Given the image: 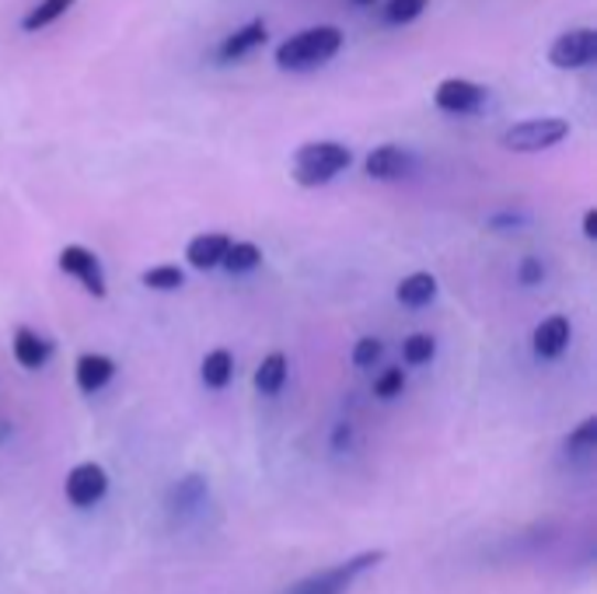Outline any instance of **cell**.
Returning a JSON list of instances; mask_svg holds the SVG:
<instances>
[{
	"instance_id": "cell-14",
	"label": "cell",
	"mask_w": 597,
	"mask_h": 594,
	"mask_svg": "<svg viewBox=\"0 0 597 594\" xmlns=\"http://www.w3.org/2000/svg\"><path fill=\"white\" fill-rule=\"evenodd\" d=\"M112 375H116V360L106 357V354H85L74 367L77 388H80V392H88V396L101 392V388L112 381Z\"/></svg>"
},
{
	"instance_id": "cell-25",
	"label": "cell",
	"mask_w": 597,
	"mask_h": 594,
	"mask_svg": "<svg viewBox=\"0 0 597 594\" xmlns=\"http://www.w3.org/2000/svg\"><path fill=\"white\" fill-rule=\"evenodd\" d=\"M402 388H405L402 367H388V371L375 381V396L378 399H395V396H402Z\"/></svg>"
},
{
	"instance_id": "cell-15",
	"label": "cell",
	"mask_w": 597,
	"mask_h": 594,
	"mask_svg": "<svg viewBox=\"0 0 597 594\" xmlns=\"http://www.w3.org/2000/svg\"><path fill=\"white\" fill-rule=\"evenodd\" d=\"M395 298L405 304V309H426V304L437 298V277L434 273H409L395 287Z\"/></svg>"
},
{
	"instance_id": "cell-26",
	"label": "cell",
	"mask_w": 597,
	"mask_h": 594,
	"mask_svg": "<svg viewBox=\"0 0 597 594\" xmlns=\"http://www.w3.org/2000/svg\"><path fill=\"white\" fill-rule=\"evenodd\" d=\"M381 354H384V343L375 339V336H363V339H357V346H354V364H357V367H375V364L381 360Z\"/></svg>"
},
{
	"instance_id": "cell-16",
	"label": "cell",
	"mask_w": 597,
	"mask_h": 594,
	"mask_svg": "<svg viewBox=\"0 0 597 594\" xmlns=\"http://www.w3.org/2000/svg\"><path fill=\"white\" fill-rule=\"evenodd\" d=\"M199 375H203V385L207 388H228L231 378H235V357L231 350H210L207 357H203V367H199Z\"/></svg>"
},
{
	"instance_id": "cell-2",
	"label": "cell",
	"mask_w": 597,
	"mask_h": 594,
	"mask_svg": "<svg viewBox=\"0 0 597 594\" xmlns=\"http://www.w3.org/2000/svg\"><path fill=\"white\" fill-rule=\"evenodd\" d=\"M354 165V151L346 148V143H336V140H312L297 148L294 154V182L304 190H318V186H328L339 172H346Z\"/></svg>"
},
{
	"instance_id": "cell-19",
	"label": "cell",
	"mask_w": 597,
	"mask_h": 594,
	"mask_svg": "<svg viewBox=\"0 0 597 594\" xmlns=\"http://www.w3.org/2000/svg\"><path fill=\"white\" fill-rule=\"evenodd\" d=\"M224 270H228L231 277H241V273H252L262 266V249L256 241H231L228 256H224Z\"/></svg>"
},
{
	"instance_id": "cell-20",
	"label": "cell",
	"mask_w": 597,
	"mask_h": 594,
	"mask_svg": "<svg viewBox=\"0 0 597 594\" xmlns=\"http://www.w3.org/2000/svg\"><path fill=\"white\" fill-rule=\"evenodd\" d=\"M594 452H597V420L587 417V420L566 438V455H569V458H590Z\"/></svg>"
},
{
	"instance_id": "cell-21",
	"label": "cell",
	"mask_w": 597,
	"mask_h": 594,
	"mask_svg": "<svg viewBox=\"0 0 597 594\" xmlns=\"http://www.w3.org/2000/svg\"><path fill=\"white\" fill-rule=\"evenodd\" d=\"M434 354H437V339L430 336V333H413V336L402 343V360H405L409 367L430 364V360H434Z\"/></svg>"
},
{
	"instance_id": "cell-4",
	"label": "cell",
	"mask_w": 597,
	"mask_h": 594,
	"mask_svg": "<svg viewBox=\"0 0 597 594\" xmlns=\"http://www.w3.org/2000/svg\"><path fill=\"white\" fill-rule=\"evenodd\" d=\"M569 137V122L560 116H539V119H521L503 130L500 143L513 154H539Z\"/></svg>"
},
{
	"instance_id": "cell-23",
	"label": "cell",
	"mask_w": 597,
	"mask_h": 594,
	"mask_svg": "<svg viewBox=\"0 0 597 594\" xmlns=\"http://www.w3.org/2000/svg\"><path fill=\"white\" fill-rule=\"evenodd\" d=\"M143 287H151V291H178L185 283V273L178 266H151V270H143Z\"/></svg>"
},
{
	"instance_id": "cell-17",
	"label": "cell",
	"mask_w": 597,
	"mask_h": 594,
	"mask_svg": "<svg viewBox=\"0 0 597 594\" xmlns=\"http://www.w3.org/2000/svg\"><path fill=\"white\" fill-rule=\"evenodd\" d=\"M286 357L280 350H273L270 357H262V364L256 367V388L262 396H280V388L286 385Z\"/></svg>"
},
{
	"instance_id": "cell-29",
	"label": "cell",
	"mask_w": 597,
	"mask_h": 594,
	"mask_svg": "<svg viewBox=\"0 0 597 594\" xmlns=\"http://www.w3.org/2000/svg\"><path fill=\"white\" fill-rule=\"evenodd\" d=\"M354 4H360V8H367V4H375V0H354Z\"/></svg>"
},
{
	"instance_id": "cell-18",
	"label": "cell",
	"mask_w": 597,
	"mask_h": 594,
	"mask_svg": "<svg viewBox=\"0 0 597 594\" xmlns=\"http://www.w3.org/2000/svg\"><path fill=\"white\" fill-rule=\"evenodd\" d=\"M77 4V0H39V4L22 18V29L25 32H39V29H50L59 18H67V11Z\"/></svg>"
},
{
	"instance_id": "cell-7",
	"label": "cell",
	"mask_w": 597,
	"mask_h": 594,
	"mask_svg": "<svg viewBox=\"0 0 597 594\" xmlns=\"http://www.w3.org/2000/svg\"><path fill=\"white\" fill-rule=\"evenodd\" d=\"M59 270L67 277L80 280V287L91 294V298H106L109 294V283H106V270H101V259L85 249V245H67L64 252H59Z\"/></svg>"
},
{
	"instance_id": "cell-11",
	"label": "cell",
	"mask_w": 597,
	"mask_h": 594,
	"mask_svg": "<svg viewBox=\"0 0 597 594\" xmlns=\"http://www.w3.org/2000/svg\"><path fill=\"white\" fill-rule=\"evenodd\" d=\"M531 346H534V357H542V360L563 357V354H566V346H569V318H563V315H549L545 322H539V325H534Z\"/></svg>"
},
{
	"instance_id": "cell-9",
	"label": "cell",
	"mask_w": 597,
	"mask_h": 594,
	"mask_svg": "<svg viewBox=\"0 0 597 594\" xmlns=\"http://www.w3.org/2000/svg\"><path fill=\"white\" fill-rule=\"evenodd\" d=\"M363 172L378 182H399V179H409L416 172V154L399 148V143H381V148H375L367 154Z\"/></svg>"
},
{
	"instance_id": "cell-27",
	"label": "cell",
	"mask_w": 597,
	"mask_h": 594,
	"mask_svg": "<svg viewBox=\"0 0 597 594\" xmlns=\"http://www.w3.org/2000/svg\"><path fill=\"white\" fill-rule=\"evenodd\" d=\"M542 277H545V270H542V262L534 259V256H528L524 262H521V283H542Z\"/></svg>"
},
{
	"instance_id": "cell-28",
	"label": "cell",
	"mask_w": 597,
	"mask_h": 594,
	"mask_svg": "<svg viewBox=\"0 0 597 594\" xmlns=\"http://www.w3.org/2000/svg\"><path fill=\"white\" fill-rule=\"evenodd\" d=\"M584 235H587L590 241L597 238V210H587V214H584Z\"/></svg>"
},
{
	"instance_id": "cell-1",
	"label": "cell",
	"mask_w": 597,
	"mask_h": 594,
	"mask_svg": "<svg viewBox=\"0 0 597 594\" xmlns=\"http://www.w3.org/2000/svg\"><path fill=\"white\" fill-rule=\"evenodd\" d=\"M343 46H346V35L339 25H315V29H304L291 39H283L273 60L283 74H307V71L325 67L328 60H336Z\"/></svg>"
},
{
	"instance_id": "cell-22",
	"label": "cell",
	"mask_w": 597,
	"mask_h": 594,
	"mask_svg": "<svg viewBox=\"0 0 597 594\" xmlns=\"http://www.w3.org/2000/svg\"><path fill=\"white\" fill-rule=\"evenodd\" d=\"M430 0H388L384 4V22L388 25H413L426 11Z\"/></svg>"
},
{
	"instance_id": "cell-13",
	"label": "cell",
	"mask_w": 597,
	"mask_h": 594,
	"mask_svg": "<svg viewBox=\"0 0 597 594\" xmlns=\"http://www.w3.org/2000/svg\"><path fill=\"white\" fill-rule=\"evenodd\" d=\"M11 350H14V360L25 367V371H39V367H46L53 346L50 339H43L39 333H32L29 325H18L14 330V339H11Z\"/></svg>"
},
{
	"instance_id": "cell-12",
	"label": "cell",
	"mask_w": 597,
	"mask_h": 594,
	"mask_svg": "<svg viewBox=\"0 0 597 594\" xmlns=\"http://www.w3.org/2000/svg\"><path fill=\"white\" fill-rule=\"evenodd\" d=\"M228 249H231V238L220 231H210V235H196L189 245H185V259H189L193 270H214V266L224 262Z\"/></svg>"
},
{
	"instance_id": "cell-6",
	"label": "cell",
	"mask_w": 597,
	"mask_h": 594,
	"mask_svg": "<svg viewBox=\"0 0 597 594\" xmlns=\"http://www.w3.org/2000/svg\"><path fill=\"white\" fill-rule=\"evenodd\" d=\"M486 101H489V91L465 77H447L434 91V106L451 116H476L486 109Z\"/></svg>"
},
{
	"instance_id": "cell-10",
	"label": "cell",
	"mask_w": 597,
	"mask_h": 594,
	"mask_svg": "<svg viewBox=\"0 0 597 594\" xmlns=\"http://www.w3.org/2000/svg\"><path fill=\"white\" fill-rule=\"evenodd\" d=\"M265 43H270V29H265L262 18H252V22H245L241 29H235L231 35L220 39L214 60H217V64H238V60L252 56Z\"/></svg>"
},
{
	"instance_id": "cell-5",
	"label": "cell",
	"mask_w": 597,
	"mask_h": 594,
	"mask_svg": "<svg viewBox=\"0 0 597 594\" xmlns=\"http://www.w3.org/2000/svg\"><path fill=\"white\" fill-rule=\"evenodd\" d=\"M597 60V32L594 29H569L549 46V64L560 71H584Z\"/></svg>"
},
{
	"instance_id": "cell-3",
	"label": "cell",
	"mask_w": 597,
	"mask_h": 594,
	"mask_svg": "<svg viewBox=\"0 0 597 594\" xmlns=\"http://www.w3.org/2000/svg\"><path fill=\"white\" fill-rule=\"evenodd\" d=\"M381 560H384V549H367V552H360V557H349V560H343L336 566L307 573L304 581L291 584L280 594H346L349 587H354V581L360 577V573H367L370 566H378Z\"/></svg>"
},
{
	"instance_id": "cell-8",
	"label": "cell",
	"mask_w": 597,
	"mask_h": 594,
	"mask_svg": "<svg viewBox=\"0 0 597 594\" xmlns=\"http://www.w3.org/2000/svg\"><path fill=\"white\" fill-rule=\"evenodd\" d=\"M64 489H67V500L74 507H95L101 497L109 494V473L95 462H80L67 473Z\"/></svg>"
},
{
	"instance_id": "cell-24",
	"label": "cell",
	"mask_w": 597,
	"mask_h": 594,
	"mask_svg": "<svg viewBox=\"0 0 597 594\" xmlns=\"http://www.w3.org/2000/svg\"><path fill=\"white\" fill-rule=\"evenodd\" d=\"M203 497H207V483H203L199 476H189V479H182V483L175 486V494H172L175 507H182V510L196 507V504H199Z\"/></svg>"
}]
</instances>
